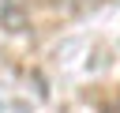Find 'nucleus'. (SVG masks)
I'll list each match as a JSON object with an SVG mask.
<instances>
[{"label":"nucleus","instance_id":"f257e3e1","mask_svg":"<svg viewBox=\"0 0 120 113\" xmlns=\"http://www.w3.org/2000/svg\"><path fill=\"white\" fill-rule=\"evenodd\" d=\"M0 26L11 30V34L26 30V11L19 8V0H0Z\"/></svg>","mask_w":120,"mask_h":113}]
</instances>
